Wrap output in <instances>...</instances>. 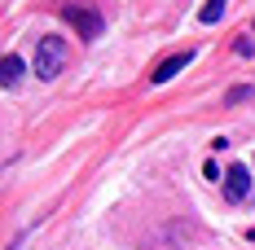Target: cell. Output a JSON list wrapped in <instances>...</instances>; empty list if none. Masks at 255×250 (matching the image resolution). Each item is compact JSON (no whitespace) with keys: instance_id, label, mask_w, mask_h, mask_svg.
Segmentation results:
<instances>
[{"instance_id":"cell-1","label":"cell","mask_w":255,"mask_h":250,"mask_svg":"<svg viewBox=\"0 0 255 250\" xmlns=\"http://www.w3.org/2000/svg\"><path fill=\"white\" fill-rule=\"evenodd\" d=\"M62 66H66V40H57V35H44V40L35 44V75L49 83V79L62 75Z\"/></svg>"},{"instance_id":"cell-2","label":"cell","mask_w":255,"mask_h":250,"mask_svg":"<svg viewBox=\"0 0 255 250\" xmlns=\"http://www.w3.org/2000/svg\"><path fill=\"white\" fill-rule=\"evenodd\" d=\"M62 18L79 31V40H102V31H106V22H102V13H93V9H79V4H71V9H62Z\"/></svg>"},{"instance_id":"cell-3","label":"cell","mask_w":255,"mask_h":250,"mask_svg":"<svg viewBox=\"0 0 255 250\" xmlns=\"http://www.w3.org/2000/svg\"><path fill=\"white\" fill-rule=\"evenodd\" d=\"M247 193H251V171H247L242 163H233L229 171H225V198L229 202H247Z\"/></svg>"},{"instance_id":"cell-4","label":"cell","mask_w":255,"mask_h":250,"mask_svg":"<svg viewBox=\"0 0 255 250\" xmlns=\"http://www.w3.org/2000/svg\"><path fill=\"white\" fill-rule=\"evenodd\" d=\"M189 62H194V53H176V57H167V62H163V66H158L150 79H154V83H167V79H176L180 71L189 66Z\"/></svg>"},{"instance_id":"cell-5","label":"cell","mask_w":255,"mask_h":250,"mask_svg":"<svg viewBox=\"0 0 255 250\" xmlns=\"http://www.w3.org/2000/svg\"><path fill=\"white\" fill-rule=\"evenodd\" d=\"M18 79H22V57H18V53H9V57H4V66H0V83H4V88H18Z\"/></svg>"},{"instance_id":"cell-6","label":"cell","mask_w":255,"mask_h":250,"mask_svg":"<svg viewBox=\"0 0 255 250\" xmlns=\"http://www.w3.org/2000/svg\"><path fill=\"white\" fill-rule=\"evenodd\" d=\"M198 18H203V22H220V18H225V0H207L203 9H198Z\"/></svg>"},{"instance_id":"cell-7","label":"cell","mask_w":255,"mask_h":250,"mask_svg":"<svg viewBox=\"0 0 255 250\" xmlns=\"http://www.w3.org/2000/svg\"><path fill=\"white\" fill-rule=\"evenodd\" d=\"M251 97H255L251 83H238V88H229V97H225V101H229V105H242V101H251Z\"/></svg>"},{"instance_id":"cell-8","label":"cell","mask_w":255,"mask_h":250,"mask_svg":"<svg viewBox=\"0 0 255 250\" xmlns=\"http://www.w3.org/2000/svg\"><path fill=\"white\" fill-rule=\"evenodd\" d=\"M233 53H238V57H255V40H251V35H242V40L233 44Z\"/></svg>"}]
</instances>
